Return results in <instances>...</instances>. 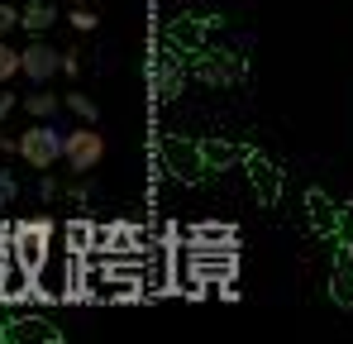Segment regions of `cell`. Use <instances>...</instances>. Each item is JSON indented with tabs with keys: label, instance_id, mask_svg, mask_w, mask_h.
I'll return each instance as SVG.
<instances>
[{
	"label": "cell",
	"instance_id": "1",
	"mask_svg": "<svg viewBox=\"0 0 353 344\" xmlns=\"http://www.w3.org/2000/svg\"><path fill=\"white\" fill-rule=\"evenodd\" d=\"M186 263H191V273H186V278H191V292L234 283V244H225V249H205L201 239H191Z\"/></svg>",
	"mask_w": 353,
	"mask_h": 344
},
{
	"label": "cell",
	"instance_id": "2",
	"mask_svg": "<svg viewBox=\"0 0 353 344\" xmlns=\"http://www.w3.org/2000/svg\"><path fill=\"white\" fill-rule=\"evenodd\" d=\"M62 153H67V134L53 129V120H39L19 134V158H29L34 168H53Z\"/></svg>",
	"mask_w": 353,
	"mask_h": 344
},
{
	"label": "cell",
	"instance_id": "3",
	"mask_svg": "<svg viewBox=\"0 0 353 344\" xmlns=\"http://www.w3.org/2000/svg\"><path fill=\"white\" fill-rule=\"evenodd\" d=\"M158 153H163V168L172 172L176 182H201V177L210 172V163H205V153H201V144H196V139L168 134Z\"/></svg>",
	"mask_w": 353,
	"mask_h": 344
},
{
	"label": "cell",
	"instance_id": "4",
	"mask_svg": "<svg viewBox=\"0 0 353 344\" xmlns=\"http://www.w3.org/2000/svg\"><path fill=\"white\" fill-rule=\"evenodd\" d=\"M67 168L72 172H96V163L105 158V139L96 134V124H81V129H72L67 134Z\"/></svg>",
	"mask_w": 353,
	"mask_h": 344
},
{
	"label": "cell",
	"instance_id": "5",
	"mask_svg": "<svg viewBox=\"0 0 353 344\" xmlns=\"http://www.w3.org/2000/svg\"><path fill=\"white\" fill-rule=\"evenodd\" d=\"M14 258L29 273H43V263H48V225H19L14 229Z\"/></svg>",
	"mask_w": 353,
	"mask_h": 344
},
{
	"label": "cell",
	"instance_id": "6",
	"mask_svg": "<svg viewBox=\"0 0 353 344\" xmlns=\"http://www.w3.org/2000/svg\"><path fill=\"white\" fill-rule=\"evenodd\" d=\"M196 72H201V82H210V86H234V82H243V57H234V53H201L196 57Z\"/></svg>",
	"mask_w": 353,
	"mask_h": 344
},
{
	"label": "cell",
	"instance_id": "7",
	"mask_svg": "<svg viewBox=\"0 0 353 344\" xmlns=\"http://www.w3.org/2000/svg\"><path fill=\"white\" fill-rule=\"evenodd\" d=\"M243 168H248L253 187H258V201H263V206H277V196H282V172L272 168V163H268L263 153H253V149H248Z\"/></svg>",
	"mask_w": 353,
	"mask_h": 344
},
{
	"label": "cell",
	"instance_id": "8",
	"mask_svg": "<svg viewBox=\"0 0 353 344\" xmlns=\"http://www.w3.org/2000/svg\"><path fill=\"white\" fill-rule=\"evenodd\" d=\"M305 211H310V229H315V234H339V229H344V211H339L320 187L305 191Z\"/></svg>",
	"mask_w": 353,
	"mask_h": 344
},
{
	"label": "cell",
	"instance_id": "9",
	"mask_svg": "<svg viewBox=\"0 0 353 344\" xmlns=\"http://www.w3.org/2000/svg\"><path fill=\"white\" fill-rule=\"evenodd\" d=\"M58 72H62V53H58V48H48L43 39H34V44L24 48V77H29V82L43 86V82L58 77Z\"/></svg>",
	"mask_w": 353,
	"mask_h": 344
},
{
	"label": "cell",
	"instance_id": "10",
	"mask_svg": "<svg viewBox=\"0 0 353 344\" xmlns=\"http://www.w3.org/2000/svg\"><path fill=\"white\" fill-rule=\"evenodd\" d=\"M330 301L334 306H353V249L339 244L334 249V268H330Z\"/></svg>",
	"mask_w": 353,
	"mask_h": 344
},
{
	"label": "cell",
	"instance_id": "11",
	"mask_svg": "<svg viewBox=\"0 0 353 344\" xmlns=\"http://www.w3.org/2000/svg\"><path fill=\"white\" fill-rule=\"evenodd\" d=\"M205 24L201 15H176L168 24V48H181V53H201V39H205Z\"/></svg>",
	"mask_w": 353,
	"mask_h": 344
},
{
	"label": "cell",
	"instance_id": "12",
	"mask_svg": "<svg viewBox=\"0 0 353 344\" xmlns=\"http://www.w3.org/2000/svg\"><path fill=\"white\" fill-rule=\"evenodd\" d=\"M53 24H58L53 0H29V5L19 10V29H29V34H43V29H53Z\"/></svg>",
	"mask_w": 353,
	"mask_h": 344
},
{
	"label": "cell",
	"instance_id": "13",
	"mask_svg": "<svg viewBox=\"0 0 353 344\" xmlns=\"http://www.w3.org/2000/svg\"><path fill=\"white\" fill-rule=\"evenodd\" d=\"M153 86H158V96H163V101H172V96H181V86H186L181 57H163V62H158V77H153Z\"/></svg>",
	"mask_w": 353,
	"mask_h": 344
},
{
	"label": "cell",
	"instance_id": "14",
	"mask_svg": "<svg viewBox=\"0 0 353 344\" xmlns=\"http://www.w3.org/2000/svg\"><path fill=\"white\" fill-rule=\"evenodd\" d=\"M201 153H205L210 168H230V163H243V158H248V149L225 144V139H201Z\"/></svg>",
	"mask_w": 353,
	"mask_h": 344
},
{
	"label": "cell",
	"instance_id": "15",
	"mask_svg": "<svg viewBox=\"0 0 353 344\" xmlns=\"http://www.w3.org/2000/svg\"><path fill=\"white\" fill-rule=\"evenodd\" d=\"M24 111L34 115V120H53V115L62 111V96H58V91H48V86H39L34 96H24Z\"/></svg>",
	"mask_w": 353,
	"mask_h": 344
},
{
	"label": "cell",
	"instance_id": "16",
	"mask_svg": "<svg viewBox=\"0 0 353 344\" xmlns=\"http://www.w3.org/2000/svg\"><path fill=\"white\" fill-rule=\"evenodd\" d=\"M191 239H201V244H239V229L234 225H196Z\"/></svg>",
	"mask_w": 353,
	"mask_h": 344
},
{
	"label": "cell",
	"instance_id": "17",
	"mask_svg": "<svg viewBox=\"0 0 353 344\" xmlns=\"http://www.w3.org/2000/svg\"><path fill=\"white\" fill-rule=\"evenodd\" d=\"M67 111L77 115L81 124H96V101H91V96H81V91H67Z\"/></svg>",
	"mask_w": 353,
	"mask_h": 344
},
{
	"label": "cell",
	"instance_id": "18",
	"mask_svg": "<svg viewBox=\"0 0 353 344\" xmlns=\"http://www.w3.org/2000/svg\"><path fill=\"white\" fill-rule=\"evenodd\" d=\"M24 72V53H14L10 44H0V86L10 82V77H19Z\"/></svg>",
	"mask_w": 353,
	"mask_h": 344
},
{
	"label": "cell",
	"instance_id": "19",
	"mask_svg": "<svg viewBox=\"0 0 353 344\" xmlns=\"http://www.w3.org/2000/svg\"><path fill=\"white\" fill-rule=\"evenodd\" d=\"M67 239H72V249H77V254H86V249L96 244V225H86V220H72V225H67Z\"/></svg>",
	"mask_w": 353,
	"mask_h": 344
},
{
	"label": "cell",
	"instance_id": "20",
	"mask_svg": "<svg viewBox=\"0 0 353 344\" xmlns=\"http://www.w3.org/2000/svg\"><path fill=\"white\" fill-rule=\"evenodd\" d=\"M14 196H19V182H14L10 172H0V211H5V206H14Z\"/></svg>",
	"mask_w": 353,
	"mask_h": 344
},
{
	"label": "cell",
	"instance_id": "21",
	"mask_svg": "<svg viewBox=\"0 0 353 344\" xmlns=\"http://www.w3.org/2000/svg\"><path fill=\"white\" fill-rule=\"evenodd\" d=\"M67 24L86 34V29H96V10H72V15H67Z\"/></svg>",
	"mask_w": 353,
	"mask_h": 344
},
{
	"label": "cell",
	"instance_id": "22",
	"mask_svg": "<svg viewBox=\"0 0 353 344\" xmlns=\"http://www.w3.org/2000/svg\"><path fill=\"white\" fill-rule=\"evenodd\" d=\"M14 24H19V10H14L10 0H0V39H5V34H10Z\"/></svg>",
	"mask_w": 353,
	"mask_h": 344
},
{
	"label": "cell",
	"instance_id": "23",
	"mask_svg": "<svg viewBox=\"0 0 353 344\" xmlns=\"http://www.w3.org/2000/svg\"><path fill=\"white\" fill-rule=\"evenodd\" d=\"M14 106H24V101H19V96H14V91H0V120H5V115L14 111Z\"/></svg>",
	"mask_w": 353,
	"mask_h": 344
},
{
	"label": "cell",
	"instance_id": "24",
	"mask_svg": "<svg viewBox=\"0 0 353 344\" xmlns=\"http://www.w3.org/2000/svg\"><path fill=\"white\" fill-rule=\"evenodd\" d=\"M339 244H349V249H353V216H344V229H339Z\"/></svg>",
	"mask_w": 353,
	"mask_h": 344
},
{
	"label": "cell",
	"instance_id": "25",
	"mask_svg": "<svg viewBox=\"0 0 353 344\" xmlns=\"http://www.w3.org/2000/svg\"><path fill=\"white\" fill-rule=\"evenodd\" d=\"M0 153H19V139H10V134H0Z\"/></svg>",
	"mask_w": 353,
	"mask_h": 344
}]
</instances>
